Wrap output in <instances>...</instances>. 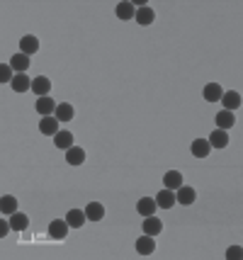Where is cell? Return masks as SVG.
I'll use <instances>...</instances> for the list:
<instances>
[{
	"instance_id": "f1b7e54d",
	"label": "cell",
	"mask_w": 243,
	"mask_h": 260,
	"mask_svg": "<svg viewBox=\"0 0 243 260\" xmlns=\"http://www.w3.org/2000/svg\"><path fill=\"white\" fill-rule=\"evenodd\" d=\"M226 258H229V260H238V258H241V248H238V246H231V248H229V253H226Z\"/></svg>"
},
{
	"instance_id": "f546056e",
	"label": "cell",
	"mask_w": 243,
	"mask_h": 260,
	"mask_svg": "<svg viewBox=\"0 0 243 260\" xmlns=\"http://www.w3.org/2000/svg\"><path fill=\"white\" fill-rule=\"evenodd\" d=\"M10 221H5V216H3V219H0V238L5 236V234H8V231H10Z\"/></svg>"
},
{
	"instance_id": "ffe728a7",
	"label": "cell",
	"mask_w": 243,
	"mask_h": 260,
	"mask_svg": "<svg viewBox=\"0 0 243 260\" xmlns=\"http://www.w3.org/2000/svg\"><path fill=\"white\" fill-rule=\"evenodd\" d=\"M49 90H51V80L44 78V76H39V78L32 80V92H37L39 98H44V95H49Z\"/></svg>"
},
{
	"instance_id": "4fadbf2b",
	"label": "cell",
	"mask_w": 243,
	"mask_h": 260,
	"mask_svg": "<svg viewBox=\"0 0 243 260\" xmlns=\"http://www.w3.org/2000/svg\"><path fill=\"white\" fill-rule=\"evenodd\" d=\"M153 200H156V204H158L161 209H170L175 204V190H168V187H165V190H161Z\"/></svg>"
},
{
	"instance_id": "e0dca14e",
	"label": "cell",
	"mask_w": 243,
	"mask_h": 260,
	"mask_svg": "<svg viewBox=\"0 0 243 260\" xmlns=\"http://www.w3.org/2000/svg\"><path fill=\"white\" fill-rule=\"evenodd\" d=\"M207 141L212 148H224V146H229V134L224 129H217V132H212V136H209Z\"/></svg>"
},
{
	"instance_id": "d6986e66",
	"label": "cell",
	"mask_w": 243,
	"mask_h": 260,
	"mask_svg": "<svg viewBox=\"0 0 243 260\" xmlns=\"http://www.w3.org/2000/svg\"><path fill=\"white\" fill-rule=\"evenodd\" d=\"M10 66L15 73H27V68H29V56L27 54H15L10 58Z\"/></svg>"
},
{
	"instance_id": "8fae6325",
	"label": "cell",
	"mask_w": 243,
	"mask_h": 260,
	"mask_svg": "<svg viewBox=\"0 0 243 260\" xmlns=\"http://www.w3.org/2000/svg\"><path fill=\"white\" fill-rule=\"evenodd\" d=\"M153 250H156V241H153V236L144 234V236L136 241V253H139V255H151Z\"/></svg>"
},
{
	"instance_id": "277c9868",
	"label": "cell",
	"mask_w": 243,
	"mask_h": 260,
	"mask_svg": "<svg viewBox=\"0 0 243 260\" xmlns=\"http://www.w3.org/2000/svg\"><path fill=\"white\" fill-rule=\"evenodd\" d=\"M163 231V224H161V219L156 214H151V216H144V234H149V236H158Z\"/></svg>"
},
{
	"instance_id": "7c38bea8",
	"label": "cell",
	"mask_w": 243,
	"mask_h": 260,
	"mask_svg": "<svg viewBox=\"0 0 243 260\" xmlns=\"http://www.w3.org/2000/svg\"><path fill=\"white\" fill-rule=\"evenodd\" d=\"M190 151H192V156H195V158H207L209 151H212V146H209L207 139H195V141H192V146H190Z\"/></svg>"
},
{
	"instance_id": "7402d4cb",
	"label": "cell",
	"mask_w": 243,
	"mask_h": 260,
	"mask_svg": "<svg viewBox=\"0 0 243 260\" xmlns=\"http://www.w3.org/2000/svg\"><path fill=\"white\" fill-rule=\"evenodd\" d=\"M85 216H88V221H100L105 216V207L100 202H90L85 207Z\"/></svg>"
},
{
	"instance_id": "ba28073f",
	"label": "cell",
	"mask_w": 243,
	"mask_h": 260,
	"mask_svg": "<svg viewBox=\"0 0 243 260\" xmlns=\"http://www.w3.org/2000/svg\"><path fill=\"white\" fill-rule=\"evenodd\" d=\"M156 209H158V204H156V200H153V197H141L139 202H136V212H139L141 216L156 214Z\"/></svg>"
},
{
	"instance_id": "5b68a950",
	"label": "cell",
	"mask_w": 243,
	"mask_h": 260,
	"mask_svg": "<svg viewBox=\"0 0 243 260\" xmlns=\"http://www.w3.org/2000/svg\"><path fill=\"white\" fill-rule=\"evenodd\" d=\"M221 105H224V110L233 112V110L241 107V95H238L236 90H226L224 95H221Z\"/></svg>"
},
{
	"instance_id": "7a4b0ae2",
	"label": "cell",
	"mask_w": 243,
	"mask_h": 260,
	"mask_svg": "<svg viewBox=\"0 0 243 260\" xmlns=\"http://www.w3.org/2000/svg\"><path fill=\"white\" fill-rule=\"evenodd\" d=\"M195 200H197V192H195V187H190V185H180V187L175 190V202L192 204Z\"/></svg>"
},
{
	"instance_id": "484cf974",
	"label": "cell",
	"mask_w": 243,
	"mask_h": 260,
	"mask_svg": "<svg viewBox=\"0 0 243 260\" xmlns=\"http://www.w3.org/2000/svg\"><path fill=\"white\" fill-rule=\"evenodd\" d=\"M10 226H12V231H24V229L29 226V219H27V214H22V212H15V214L10 216Z\"/></svg>"
},
{
	"instance_id": "3957f363",
	"label": "cell",
	"mask_w": 243,
	"mask_h": 260,
	"mask_svg": "<svg viewBox=\"0 0 243 260\" xmlns=\"http://www.w3.org/2000/svg\"><path fill=\"white\" fill-rule=\"evenodd\" d=\"M20 51L27 54V56H32L39 51V39H37L34 34H24L22 39H20Z\"/></svg>"
},
{
	"instance_id": "8992f818",
	"label": "cell",
	"mask_w": 243,
	"mask_h": 260,
	"mask_svg": "<svg viewBox=\"0 0 243 260\" xmlns=\"http://www.w3.org/2000/svg\"><path fill=\"white\" fill-rule=\"evenodd\" d=\"M39 132L44 136H56L58 134V119L56 117H42V122H39Z\"/></svg>"
},
{
	"instance_id": "4316f807",
	"label": "cell",
	"mask_w": 243,
	"mask_h": 260,
	"mask_svg": "<svg viewBox=\"0 0 243 260\" xmlns=\"http://www.w3.org/2000/svg\"><path fill=\"white\" fill-rule=\"evenodd\" d=\"M54 144H56V148H71L73 146V134L71 132H58L56 136H54Z\"/></svg>"
},
{
	"instance_id": "9a60e30c",
	"label": "cell",
	"mask_w": 243,
	"mask_h": 260,
	"mask_svg": "<svg viewBox=\"0 0 243 260\" xmlns=\"http://www.w3.org/2000/svg\"><path fill=\"white\" fill-rule=\"evenodd\" d=\"M54 117H56L58 122H71V119L76 117V112H73V105H71V102H58V105H56V114H54Z\"/></svg>"
},
{
	"instance_id": "30bf717a",
	"label": "cell",
	"mask_w": 243,
	"mask_h": 260,
	"mask_svg": "<svg viewBox=\"0 0 243 260\" xmlns=\"http://www.w3.org/2000/svg\"><path fill=\"white\" fill-rule=\"evenodd\" d=\"M37 112L42 114V117H49L51 112H56V102L51 100L49 95H44V98H37Z\"/></svg>"
},
{
	"instance_id": "5bb4252c",
	"label": "cell",
	"mask_w": 243,
	"mask_h": 260,
	"mask_svg": "<svg viewBox=\"0 0 243 260\" xmlns=\"http://www.w3.org/2000/svg\"><path fill=\"white\" fill-rule=\"evenodd\" d=\"M12 90L15 92H27L32 90V80L27 78V73H15V78H12Z\"/></svg>"
},
{
	"instance_id": "603a6c76",
	"label": "cell",
	"mask_w": 243,
	"mask_h": 260,
	"mask_svg": "<svg viewBox=\"0 0 243 260\" xmlns=\"http://www.w3.org/2000/svg\"><path fill=\"white\" fill-rule=\"evenodd\" d=\"M0 212H3V216L5 214L12 216L17 212V200H15L12 194H3V200H0Z\"/></svg>"
},
{
	"instance_id": "44dd1931",
	"label": "cell",
	"mask_w": 243,
	"mask_h": 260,
	"mask_svg": "<svg viewBox=\"0 0 243 260\" xmlns=\"http://www.w3.org/2000/svg\"><path fill=\"white\" fill-rule=\"evenodd\" d=\"M221 95H224V90H221L219 83H207L204 85V100L207 102H219Z\"/></svg>"
},
{
	"instance_id": "83f0119b",
	"label": "cell",
	"mask_w": 243,
	"mask_h": 260,
	"mask_svg": "<svg viewBox=\"0 0 243 260\" xmlns=\"http://www.w3.org/2000/svg\"><path fill=\"white\" fill-rule=\"evenodd\" d=\"M12 78H15L12 66L10 63H3V66H0V83H12Z\"/></svg>"
},
{
	"instance_id": "9c48e42d",
	"label": "cell",
	"mask_w": 243,
	"mask_h": 260,
	"mask_svg": "<svg viewBox=\"0 0 243 260\" xmlns=\"http://www.w3.org/2000/svg\"><path fill=\"white\" fill-rule=\"evenodd\" d=\"M180 185H183V173H180V170H168V173L163 175V187L178 190Z\"/></svg>"
},
{
	"instance_id": "52a82bcc",
	"label": "cell",
	"mask_w": 243,
	"mask_h": 260,
	"mask_svg": "<svg viewBox=\"0 0 243 260\" xmlns=\"http://www.w3.org/2000/svg\"><path fill=\"white\" fill-rule=\"evenodd\" d=\"M66 163H68V166H83V163H85V151H83V146L66 148Z\"/></svg>"
},
{
	"instance_id": "ac0fdd59",
	"label": "cell",
	"mask_w": 243,
	"mask_h": 260,
	"mask_svg": "<svg viewBox=\"0 0 243 260\" xmlns=\"http://www.w3.org/2000/svg\"><path fill=\"white\" fill-rule=\"evenodd\" d=\"M236 124V114L229 112V110H224V112H217V129H231Z\"/></svg>"
},
{
	"instance_id": "cb8c5ba5",
	"label": "cell",
	"mask_w": 243,
	"mask_h": 260,
	"mask_svg": "<svg viewBox=\"0 0 243 260\" xmlns=\"http://www.w3.org/2000/svg\"><path fill=\"white\" fill-rule=\"evenodd\" d=\"M134 20H136L139 24H144V27H146V24H151L153 20H156V12L151 10L149 5H144V8H139V10H136V15H134Z\"/></svg>"
},
{
	"instance_id": "d4e9b609",
	"label": "cell",
	"mask_w": 243,
	"mask_h": 260,
	"mask_svg": "<svg viewBox=\"0 0 243 260\" xmlns=\"http://www.w3.org/2000/svg\"><path fill=\"white\" fill-rule=\"evenodd\" d=\"M115 12H117V17H119V20L124 22V20H131V17L136 15V8H134L131 3H119Z\"/></svg>"
},
{
	"instance_id": "2e32d148",
	"label": "cell",
	"mask_w": 243,
	"mask_h": 260,
	"mask_svg": "<svg viewBox=\"0 0 243 260\" xmlns=\"http://www.w3.org/2000/svg\"><path fill=\"white\" fill-rule=\"evenodd\" d=\"M85 209H71L68 214H66V221H68L71 229H81L83 224H85Z\"/></svg>"
},
{
	"instance_id": "6da1fadb",
	"label": "cell",
	"mask_w": 243,
	"mask_h": 260,
	"mask_svg": "<svg viewBox=\"0 0 243 260\" xmlns=\"http://www.w3.org/2000/svg\"><path fill=\"white\" fill-rule=\"evenodd\" d=\"M68 221L66 219H54L51 224H49V236L54 238V241H63V238L68 236Z\"/></svg>"
}]
</instances>
